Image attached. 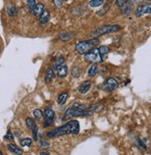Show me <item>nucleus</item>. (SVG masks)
Returning a JSON list of instances; mask_svg holds the SVG:
<instances>
[{
  "instance_id": "f257e3e1",
  "label": "nucleus",
  "mask_w": 151,
  "mask_h": 155,
  "mask_svg": "<svg viewBox=\"0 0 151 155\" xmlns=\"http://www.w3.org/2000/svg\"><path fill=\"white\" fill-rule=\"evenodd\" d=\"M80 131L79 123L76 120H72L68 121L64 125H62L60 127L54 128L47 133V137L50 138H55L60 137L66 135H78Z\"/></svg>"
},
{
  "instance_id": "f03ea898",
  "label": "nucleus",
  "mask_w": 151,
  "mask_h": 155,
  "mask_svg": "<svg viewBox=\"0 0 151 155\" xmlns=\"http://www.w3.org/2000/svg\"><path fill=\"white\" fill-rule=\"evenodd\" d=\"M93 112H92L89 109V107L87 109L85 108H81L80 107H79L77 104H75L73 107H70L66 109V113H64V120H67L69 118L72 117H78V116H91L92 115Z\"/></svg>"
},
{
  "instance_id": "7ed1b4c3",
  "label": "nucleus",
  "mask_w": 151,
  "mask_h": 155,
  "mask_svg": "<svg viewBox=\"0 0 151 155\" xmlns=\"http://www.w3.org/2000/svg\"><path fill=\"white\" fill-rule=\"evenodd\" d=\"M99 44V39L98 38H92L91 40H85V41H80L76 45V51L79 54H85L87 53L90 50L94 48Z\"/></svg>"
},
{
  "instance_id": "20e7f679",
  "label": "nucleus",
  "mask_w": 151,
  "mask_h": 155,
  "mask_svg": "<svg viewBox=\"0 0 151 155\" xmlns=\"http://www.w3.org/2000/svg\"><path fill=\"white\" fill-rule=\"evenodd\" d=\"M120 29V25H103L99 28L95 29L92 33V36L93 38H99L101 36L104 35H107V34H112V33L117 32L118 30Z\"/></svg>"
},
{
  "instance_id": "39448f33",
  "label": "nucleus",
  "mask_w": 151,
  "mask_h": 155,
  "mask_svg": "<svg viewBox=\"0 0 151 155\" xmlns=\"http://www.w3.org/2000/svg\"><path fill=\"white\" fill-rule=\"evenodd\" d=\"M84 55H85V59L88 62L92 63V64L100 63L103 60L101 54L99 53V51L97 48H92V50H90L87 53H85Z\"/></svg>"
},
{
  "instance_id": "423d86ee",
  "label": "nucleus",
  "mask_w": 151,
  "mask_h": 155,
  "mask_svg": "<svg viewBox=\"0 0 151 155\" xmlns=\"http://www.w3.org/2000/svg\"><path fill=\"white\" fill-rule=\"evenodd\" d=\"M118 87V82L116 79L114 78H108L104 83V86H103V89L105 91V92H113L114 90H116L117 88Z\"/></svg>"
},
{
  "instance_id": "0eeeda50",
  "label": "nucleus",
  "mask_w": 151,
  "mask_h": 155,
  "mask_svg": "<svg viewBox=\"0 0 151 155\" xmlns=\"http://www.w3.org/2000/svg\"><path fill=\"white\" fill-rule=\"evenodd\" d=\"M25 121H26L27 127L32 131V134H33V137H34L35 140H37V138H38V136H37V134H38V128H37V124L35 123V120L32 118H27L25 120Z\"/></svg>"
},
{
  "instance_id": "6e6552de",
  "label": "nucleus",
  "mask_w": 151,
  "mask_h": 155,
  "mask_svg": "<svg viewBox=\"0 0 151 155\" xmlns=\"http://www.w3.org/2000/svg\"><path fill=\"white\" fill-rule=\"evenodd\" d=\"M150 4H147V5H142V6H138L136 10H135V16L137 18H140L142 17L143 15H146V14H148L150 13Z\"/></svg>"
},
{
  "instance_id": "1a4fd4ad",
  "label": "nucleus",
  "mask_w": 151,
  "mask_h": 155,
  "mask_svg": "<svg viewBox=\"0 0 151 155\" xmlns=\"http://www.w3.org/2000/svg\"><path fill=\"white\" fill-rule=\"evenodd\" d=\"M44 117H45V120H46V124L45 125L49 126V125L52 124L53 120H54V117H55V113L50 107H47L45 109V112H44Z\"/></svg>"
},
{
  "instance_id": "9d476101",
  "label": "nucleus",
  "mask_w": 151,
  "mask_h": 155,
  "mask_svg": "<svg viewBox=\"0 0 151 155\" xmlns=\"http://www.w3.org/2000/svg\"><path fill=\"white\" fill-rule=\"evenodd\" d=\"M92 81H84L80 87H79V93L84 94H87L92 88Z\"/></svg>"
},
{
  "instance_id": "9b49d317",
  "label": "nucleus",
  "mask_w": 151,
  "mask_h": 155,
  "mask_svg": "<svg viewBox=\"0 0 151 155\" xmlns=\"http://www.w3.org/2000/svg\"><path fill=\"white\" fill-rule=\"evenodd\" d=\"M50 13L49 10H47L46 8L44 9V12L41 13V15L38 17V20H39V23L41 25H46L48 21H50Z\"/></svg>"
},
{
  "instance_id": "f8f14e48",
  "label": "nucleus",
  "mask_w": 151,
  "mask_h": 155,
  "mask_svg": "<svg viewBox=\"0 0 151 155\" xmlns=\"http://www.w3.org/2000/svg\"><path fill=\"white\" fill-rule=\"evenodd\" d=\"M67 72H68V68L66 65H61L57 68V76L60 78V79H63L64 77H66L67 75Z\"/></svg>"
},
{
  "instance_id": "ddd939ff",
  "label": "nucleus",
  "mask_w": 151,
  "mask_h": 155,
  "mask_svg": "<svg viewBox=\"0 0 151 155\" xmlns=\"http://www.w3.org/2000/svg\"><path fill=\"white\" fill-rule=\"evenodd\" d=\"M8 149L9 151H11L15 155H23V150H21L17 145H15V144H11V143L8 144Z\"/></svg>"
},
{
  "instance_id": "4468645a",
  "label": "nucleus",
  "mask_w": 151,
  "mask_h": 155,
  "mask_svg": "<svg viewBox=\"0 0 151 155\" xmlns=\"http://www.w3.org/2000/svg\"><path fill=\"white\" fill-rule=\"evenodd\" d=\"M44 9H45V6L44 4H42V3H37L33 10V13L35 14V16L37 17H39L41 15V13L44 12Z\"/></svg>"
},
{
  "instance_id": "2eb2a0df",
  "label": "nucleus",
  "mask_w": 151,
  "mask_h": 155,
  "mask_svg": "<svg viewBox=\"0 0 151 155\" xmlns=\"http://www.w3.org/2000/svg\"><path fill=\"white\" fill-rule=\"evenodd\" d=\"M7 13L9 15V16H16L18 14V8H16L15 5H12V4H9L7 6Z\"/></svg>"
},
{
  "instance_id": "dca6fc26",
  "label": "nucleus",
  "mask_w": 151,
  "mask_h": 155,
  "mask_svg": "<svg viewBox=\"0 0 151 155\" xmlns=\"http://www.w3.org/2000/svg\"><path fill=\"white\" fill-rule=\"evenodd\" d=\"M53 77H54V72H53V69L51 68H47L46 73H45V82L50 83L52 81Z\"/></svg>"
},
{
  "instance_id": "f3484780",
  "label": "nucleus",
  "mask_w": 151,
  "mask_h": 155,
  "mask_svg": "<svg viewBox=\"0 0 151 155\" xmlns=\"http://www.w3.org/2000/svg\"><path fill=\"white\" fill-rule=\"evenodd\" d=\"M33 114H34L35 119L38 121V123H42V121H43V119H44V113L42 112V110H41V109H39V108L35 109V110H34V112H33Z\"/></svg>"
},
{
  "instance_id": "a211bd4d",
  "label": "nucleus",
  "mask_w": 151,
  "mask_h": 155,
  "mask_svg": "<svg viewBox=\"0 0 151 155\" xmlns=\"http://www.w3.org/2000/svg\"><path fill=\"white\" fill-rule=\"evenodd\" d=\"M74 37V34L71 32H63V33H61V35H60V39L62 41H68L70 40L72 38Z\"/></svg>"
},
{
  "instance_id": "6ab92c4d",
  "label": "nucleus",
  "mask_w": 151,
  "mask_h": 155,
  "mask_svg": "<svg viewBox=\"0 0 151 155\" xmlns=\"http://www.w3.org/2000/svg\"><path fill=\"white\" fill-rule=\"evenodd\" d=\"M67 98H68V94H67L66 92L62 93V94L58 96L57 102H58V104H59L60 106H63V105H64V103L66 102Z\"/></svg>"
},
{
  "instance_id": "aec40b11",
  "label": "nucleus",
  "mask_w": 151,
  "mask_h": 155,
  "mask_svg": "<svg viewBox=\"0 0 151 155\" xmlns=\"http://www.w3.org/2000/svg\"><path fill=\"white\" fill-rule=\"evenodd\" d=\"M97 72H98V64H92V65L91 66V68L89 70V76L90 77H94Z\"/></svg>"
},
{
  "instance_id": "412c9836",
  "label": "nucleus",
  "mask_w": 151,
  "mask_h": 155,
  "mask_svg": "<svg viewBox=\"0 0 151 155\" xmlns=\"http://www.w3.org/2000/svg\"><path fill=\"white\" fill-rule=\"evenodd\" d=\"M20 144H21V147H30L32 145V139L29 137L23 138V139H21Z\"/></svg>"
},
{
  "instance_id": "4be33fe9",
  "label": "nucleus",
  "mask_w": 151,
  "mask_h": 155,
  "mask_svg": "<svg viewBox=\"0 0 151 155\" xmlns=\"http://www.w3.org/2000/svg\"><path fill=\"white\" fill-rule=\"evenodd\" d=\"M36 5H37L36 0H27V6H28L29 12H33Z\"/></svg>"
},
{
  "instance_id": "5701e85b",
  "label": "nucleus",
  "mask_w": 151,
  "mask_h": 155,
  "mask_svg": "<svg viewBox=\"0 0 151 155\" xmlns=\"http://www.w3.org/2000/svg\"><path fill=\"white\" fill-rule=\"evenodd\" d=\"M63 63H64V58H63V56H59V57L56 59V61L54 62V68H58L59 66H61V65L63 64Z\"/></svg>"
},
{
  "instance_id": "b1692460",
  "label": "nucleus",
  "mask_w": 151,
  "mask_h": 155,
  "mask_svg": "<svg viewBox=\"0 0 151 155\" xmlns=\"http://www.w3.org/2000/svg\"><path fill=\"white\" fill-rule=\"evenodd\" d=\"M98 51H99V53L101 54V56H104V55H105V54H107L109 52V49L107 48L106 46H101L98 49Z\"/></svg>"
},
{
  "instance_id": "393cba45",
  "label": "nucleus",
  "mask_w": 151,
  "mask_h": 155,
  "mask_svg": "<svg viewBox=\"0 0 151 155\" xmlns=\"http://www.w3.org/2000/svg\"><path fill=\"white\" fill-rule=\"evenodd\" d=\"M72 75L74 76V78H79V76L80 75V69L78 66H74L73 70H72Z\"/></svg>"
},
{
  "instance_id": "a878e982",
  "label": "nucleus",
  "mask_w": 151,
  "mask_h": 155,
  "mask_svg": "<svg viewBox=\"0 0 151 155\" xmlns=\"http://www.w3.org/2000/svg\"><path fill=\"white\" fill-rule=\"evenodd\" d=\"M128 1H129V0H116L115 5L117 8H122L126 3H128Z\"/></svg>"
},
{
  "instance_id": "bb28decb",
  "label": "nucleus",
  "mask_w": 151,
  "mask_h": 155,
  "mask_svg": "<svg viewBox=\"0 0 151 155\" xmlns=\"http://www.w3.org/2000/svg\"><path fill=\"white\" fill-rule=\"evenodd\" d=\"M53 3H54V6L58 8H60L63 5V0H53Z\"/></svg>"
},
{
  "instance_id": "cd10ccee",
  "label": "nucleus",
  "mask_w": 151,
  "mask_h": 155,
  "mask_svg": "<svg viewBox=\"0 0 151 155\" xmlns=\"http://www.w3.org/2000/svg\"><path fill=\"white\" fill-rule=\"evenodd\" d=\"M5 139H8V140H13V136L11 134V132L10 131H8L7 135L5 136Z\"/></svg>"
},
{
  "instance_id": "c85d7f7f",
  "label": "nucleus",
  "mask_w": 151,
  "mask_h": 155,
  "mask_svg": "<svg viewBox=\"0 0 151 155\" xmlns=\"http://www.w3.org/2000/svg\"><path fill=\"white\" fill-rule=\"evenodd\" d=\"M40 144H41V147H49L50 146V143L48 141H44V140H42Z\"/></svg>"
},
{
  "instance_id": "c756f323",
  "label": "nucleus",
  "mask_w": 151,
  "mask_h": 155,
  "mask_svg": "<svg viewBox=\"0 0 151 155\" xmlns=\"http://www.w3.org/2000/svg\"><path fill=\"white\" fill-rule=\"evenodd\" d=\"M40 155H50L48 151H42L41 153H40Z\"/></svg>"
},
{
  "instance_id": "7c9ffc66",
  "label": "nucleus",
  "mask_w": 151,
  "mask_h": 155,
  "mask_svg": "<svg viewBox=\"0 0 151 155\" xmlns=\"http://www.w3.org/2000/svg\"><path fill=\"white\" fill-rule=\"evenodd\" d=\"M64 1H66V2H70V1H72V0H64Z\"/></svg>"
},
{
  "instance_id": "2f4dec72",
  "label": "nucleus",
  "mask_w": 151,
  "mask_h": 155,
  "mask_svg": "<svg viewBox=\"0 0 151 155\" xmlns=\"http://www.w3.org/2000/svg\"><path fill=\"white\" fill-rule=\"evenodd\" d=\"M97 1H101V2H104V0H97Z\"/></svg>"
},
{
  "instance_id": "473e14b6",
  "label": "nucleus",
  "mask_w": 151,
  "mask_h": 155,
  "mask_svg": "<svg viewBox=\"0 0 151 155\" xmlns=\"http://www.w3.org/2000/svg\"><path fill=\"white\" fill-rule=\"evenodd\" d=\"M0 155H3V153H2V151H1V150H0Z\"/></svg>"
}]
</instances>
